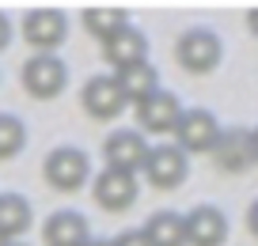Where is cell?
<instances>
[{
  "label": "cell",
  "mask_w": 258,
  "mask_h": 246,
  "mask_svg": "<svg viewBox=\"0 0 258 246\" xmlns=\"http://www.w3.org/2000/svg\"><path fill=\"white\" fill-rule=\"evenodd\" d=\"M42 175H46V182L53 186V190L76 193L80 186H88V178H91V159H88V151H84V148L61 144V148H53L46 155Z\"/></svg>",
  "instance_id": "cell-1"
},
{
  "label": "cell",
  "mask_w": 258,
  "mask_h": 246,
  "mask_svg": "<svg viewBox=\"0 0 258 246\" xmlns=\"http://www.w3.org/2000/svg\"><path fill=\"white\" fill-rule=\"evenodd\" d=\"M175 57H178V64H182L186 72H194V76H205V72H213V68L220 64V57H224V46H220V38L209 31V27H190L186 34H178Z\"/></svg>",
  "instance_id": "cell-2"
},
{
  "label": "cell",
  "mask_w": 258,
  "mask_h": 246,
  "mask_svg": "<svg viewBox=\"0 0 258 246\" xmlns=\"http://www.w3.org/2000/svg\"><path fill=\"white\" fill-rule=\"evenodd\" d=\"M69 84V68L57 53H34L23 64V88L31 99H57Z\"/></svg>",
  "instance_id": "cell-3"
},
{
  "label": "cell",
  "mask_w": 258,
  "mask_h": 246,
  "mask_svg": "<svg viewBox=\"0 0 258 246\" xmlns=\"http://www.w3.org/2000/svg\"><path fill=\"white\" fill-rule=\"evenodd\" d=\"M23 38L34 46V53H53L69 38V19L61 8H31L23 16Z\"/></svg>",
  "instance_id": "cell-4"
},
{
  "label": "cell",
  "mask_w": 258,
  "mask_h": 246,
  "mask_svg": "<svg viewBox=\"0 0 258 246\" xmlns=\"http://www.w3.org/2000/svg\"><path fill=\"white\" fill-rule=\"evenodd\" d=\"M217 140H220V121L213 118L209 110H202V106L182 110V118H178V125H175V148H182L186 155H194V151H213Z\"/></svg>",
  "instance_id": "cell-5"
},
{
  "label": "cell",
  "mask_w": 258,
  "mask_h": 246,
  "mask_svg": "<svg viewBox=\"0 0 258 246\" xmlns=\"http://www.w3.org/2000/svg\"><path fill=\"white\" fill-rule=\"evenodd\" d=\"M141 171H145L148 186H156V190H175V186L186 182L190 163H186L182 148H175V144H156V148H148V159H145Z\"/></svg>",
  "instance_id": "cell-6"
},
{
  "label": "cell",
  "mask_w": 258,
  "mask_h": 246,
  "mask_svg": "<svg viewBox=\"0 0 258 246\" xmlns=\"http://www.w3.org/2000/svg\"><path fill=\"white\" fill-rule=\"evenodd\" d=\"M103 159L110 171H125V175H137L148 159V140L145 133H133V129H114L103 144Z\"/></svg>",
  "instance_id": "cell-7"
},
{
  "label": "cell",
  "mask_w": 258,
  "mask_h": 246,
  "mask_svg": "<svg viewBox=\"0 0 258 246\" xmlns=\"http://www.w3.org/2000/svg\"><path fill=\"white\" fill-rule=\"evenodd\" d=\"M91 197L99 208L106 212H125L133 201H137V175H125V171H99L91 178Z\"/></svg>",
  "instance_id": "cell-8"
},
{
  "label": "cell",
  "mask_w": 258,
  "mask_h": 246,
  "mask_svg": "<svg viewBox=\"0 0 258 246\" xmlns=\"http://www.w3.org/2000/svg\"><path fill=\"white\" fill-rule=\"evenodd\" d=\"M80 103L88 110V118H95V121H110L125 110V95H121L114 76H91L80 91Z\"/></svg>",
  "instance_id": "cell-9"
},
{
  "label": "cell",
  "mask_w": 258,
  "mask_h": 246,
  "mask_svg": "<svg viewBox=\"0 0 258 246\" xmlns=\"http://www.w3.org/2000/svg\"><path fill=\"white\" fill-rule=\"evenodd\" d=\"M228 216L213 205H198L186 212V246H224Z\"/></svg>",
  "instance_id": "cell-10"
},
{
  "label": "cell",
  "mask_w": 258,
  "mask_h": 246,
  "mask_svg": "<svg viewBox=\"0 0 258 246\" xmlns=\"http://www.w3.org/2000/svg\"><path fill=\"white\" fill-rule=\"evenodd\" d=\"M178 118H182V103H178L175 91H163V88L137 106V121L145 133H175Z\"/></svg>",
  "instance_id": "cell-11"
},
{
  "label": "cell",
  "mask_w": 258,
  "mask_h": 246,
  "mask_svg": "<svg viewBox=\"0 0 258 246\" xmlns=\"http://www.w3.org/2000/svg\"><path fill=\"white\" fill-rule=\"evenodd\" d=\"M42 242L46 246H88L91 242V227L88 216L73 212V208H61L42 223Z\"/></svg>",
  "instance_id": "cell-12"
},
{
  "label": "cell",
  "mask_w": 258,
  "mask_h": 246,
  "mask_svg": "<svg viewBox=\"0 0 258 246\" xmlns=\"http://www.w3.org/2000/svg\"><path fill=\"white\" fill-rule=\"evenodd\" d=\"M213 163L228 175H239L254 163L250 151V129H220V140L213 144Z\"/></svg>",
  "instance_id": "cell-13"
},
{
  "label": "cell",
  "mask_w": 258,
  "mask_h": 246,
  "mask_svg": "<svg viewBox=\"0 0 258 246\" xmlns=\"http://www.w3.org/2000/svg\"><path fill=\"white\" fill-rule=\"evenodd\" d=\"M103 57H106V64H114L118 72L129 68V64H145L148 61V38L129 23L125 31H118L110 42H103Z\"/></svg>",
  "instance_id": "cell-14"
},
{
  "label": "cell",
  "mask_w": 258,
  "mask_h": 246,
  "mask_svg": "<svg viewBox=\"0 0 258 246\" xmlns=\"http://www.w3.org/2000/svg\"><path fill=\"white\" fill-rule=\"evenodd\" d=\"M114 79H118V88H121V95H125V103H145L148 95H156L160 91V76H156V68L152 64H129V68H121V72H114Z\"/></svg>",
  "instance_id": "cell-15"
},
{
  "label": "cell",
  "mask_w": 258,
  "mask_h": 246,
  "mask_svg": "<svg viewBox=\"0 0 258 246\" xmlns=\"http://www.w3.org/2000/svg\"><path fill=\"white\" fill-rule=\"evenodd\" d=\"M145 235L152 246H186V216L175 208H160L148 216Z\"/></svg>",
  "instance_id": "cell-16"
},
{
  "label": "cell",
  "mask_w": 258,
  "mask_h": 246,
  "mask_svg": "<svg viewBox=\"0 0 258 246\" xmlns=\"http://www.w3.org/2000/svg\"><path fill=\"white\" fill-rule=\"evenodd\" d=\"M34 223V212H31V201L19 197V193H0V235L16 242L19 235H27Z\"/></svg>",
  "instance_id": "cell-17"
},
{
  "label": "cell",
  "mask_w": 258,
  "mask_h": 246,
  "mask_svg": "<svg viewBox=\"0 0 258 246\" xmlns=\"http://www.w3.org/2000/svg\"><path fill=\"white\" fill-rule=\"evenodd\" d=\"M84 27H88L91 38L110 42L118 31L129 27V16H125V8H118V4H91V8H84Z\"/></svg>",
  "instance_id": "cell-18"
},
{
  "label": "cell",
  "mask_w": 258,
  "mask_h": 246,
  "mask_svg": "<svg viewBox=\"0 0 258 246\" xmlns=\"http://www.w3.org/2000/svg\"><path fill=\"white\" fill-rule=\"evenodd\" d=\"M27 148V125L16 114H0V159H16Z\"/></svg>",
  "instance_id": "cell-19"
},
{
  "label": "cell",
  "mask_w": 258,
  "mask_h": 246,
  "mask_svg": "<svg viewBox=\"0 0 258 246\" xmlns=\"http://www.w3.org/2000/svg\"><path fill=\"white\" fill-rule=\"evenodd\" d=\"M114 246H152L148 242V235H145V227H129V231H121L118 238H110Z\"/></svg>",
  "instance_id": "cell-20"
},
{
  "label": "cell",
  "mask_w": 258,
  "mask_h": 246,
  "mask_svg": "<svg viewBox=\"0 0 258 246\" xmlns=\"http://www.w3.org/2000/svg\"><path fill=\"white\" fill-rule=\"evenodd\" d=\"M8 42H12V23H8V16L0 12V49H8Z\"/></svg>",
  "instance_id": "cell-21"
},
{
  "label": "cell",
  "mask_w": 258,
  "mask_h": 246,
  "mask_svg": "<svg viewBox=\"0 0 258 246\" xmlns=\"http://www.w3.org/2000/svg\"><path fill=\"white\" fill-rule=\"evenodd\" d=\"M247 231H250V235L258 238V201H254V205L247 208Z\"/></svg>",
  "instance_id": "cell-22"
},
{
  "label": "cell",
  "mask_w": 258,
  "mask_h": 246,
  "mask_svg": "<svg viewBox=\"0 0 258 246\" xmlns=\"http://www.w3.org/2000/svg\"><path fill=\"white\" fill-rule=\"evenodd\" d=\"M247 27H250V34L258 38V8H250V12H247Z\"/></svg>",
  "instance_id": "cell-23"
},
{
  "label": "cell",
  "mask_w": 258,
  "mask_h": 246,
  "mask_svg": "<svg viewBox=\"0 0 258 246\" xmlns=\"http://www.w3.org/2000/svg\"><path fill=\"white\" fill-rule=\"evenodd\" d=\"M250 151H254V163H258V125L250 129Z\"/></svg>",
  "instance_id": "cell-24"
},
{
  "label": "cell",
  "mask_w": 258,
  "mask_h": 246,
  "mask_svg": "<svg viewBox=\"0 0 258 246\" xmlns=\"http://www.w3.org/2000/svg\"><path fill=\"white\" fill-rule=\"evenodd\" d=\"M88 246H114V242H110V238H91Z\"/></svg>",
  "instance_id": "cell-25"
},
{
  "label": "cell",
  "mask_w": 258,
  "mask_h": 246,
  "mask_svg": "<svg viewBox=\"0 0 258 246\" xmlns=\"http://www.w3.org/2000/svg\"><path fill=\"white\" fill-rule=\"evenodd\" d=\"M0 246H8V238H4V235H0Z\"/></svg>",
  "instance_id": "cell-26"
},
{
  "label": "cell",
  "mask_w": 258,
  "mask_h": 246,
  "mask_svg": "<svg viewBox=\"0 0 258 246\" xmlns=\"http://www.w3.org/2000/svg\"><path fill=\"white\" fill-rule=\"evenodd\" d=\"M8 246H27V242H8Z\"/></svg>",
  "instance_id": "cell-27"
}]
</instances>
